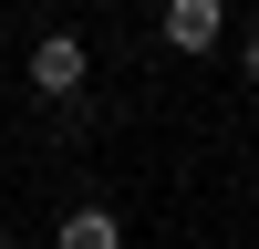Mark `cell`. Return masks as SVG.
<instances>
[{
	"instance_id": "1",
	"label": "cell",
	"mask_w": 259,
	"mask_h": 249,
	"mask_svg": "<svg viewBox=\"0 0 259 249\" xmlns=\"http://www.w3.org/2000/svg\"><path fill=\"white\" fill-rule=\"evenodd\" d=\"M83 73H94V52H83V31H41L31 52H21V83H31L41 104H83Z\"/></svg>"
},
{
	"instance_id": "2",
	"label": "cell",
	"mask_w": 259,
	"mask_h": 249,
	"mask_svg": "<svg viewBox=\"0 0 259 249\" xmlns=\"http://www.w3.org/2000/svg\"><path fill=\"white\" fill-rule=\"evenodd\" d=\"M156 42L187 52V62L218 52V42H228V0H166V11H156Z\"/></svg>"
},
{
	"instance_id": "3",
	"label": "cell",
	"mask_w": 259,
	"mask_h": 249,
	"mask_svg": "<svg viewBox=\"0 0 259 249\" xmlns=\"http://www.w3.org/2000/svg\"><path fill=\"white\" fill-rule=\"evenodd\" d=\"M52 249H124V218H114L104 197H73V208L52 218Z\"/></svg>"
},
{
	"instance_id": "4",
	"label": "cell",
	"mask_w": 259,
	"mask_h": 249,
	"mask_svg": "<svg viewBox=\"0 0 259 249\" xmlns=\"http://www.w3.org/2000/svg\"><path fill=\"white\" fill-rule=\"evenodd\" d=\"M239 83H249V94H259V21H249V31H239Z\"/></svg>"
},
{
	"instance_id": "5",
	"label": "cell",
	"mask_w": 259,
	"mask_h": 249,
	"mask_svg": "<svg viewBox=\"0 0 259 249\" xmlns=\"http://www.w3.org/2000/svg\"><path fill=\"white\" fill-rule=\"evenodd\" d=\"M0 249H21V239H11V228H0Z\"/></svg>"
}]
</instances>
